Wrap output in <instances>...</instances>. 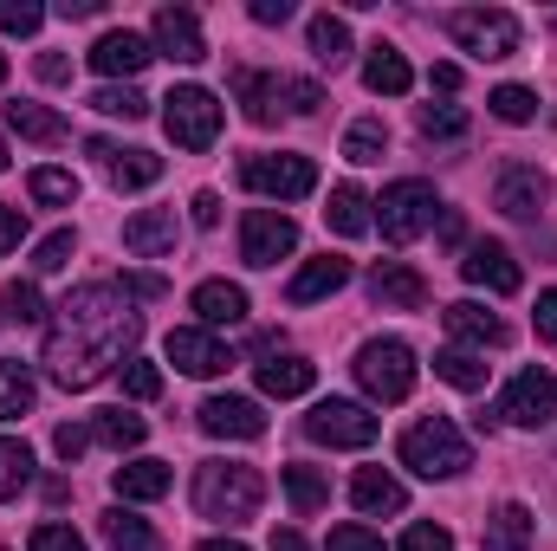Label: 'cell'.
<instances>
[{
  "label": "cell",
  "instance_id": "18",
  "mask_svg": "<svg viewBox=\"0 0 557 551\" xmlns=\"http://www.w3.org/2000/svg\"><path fill=\"white\" fill-rule=\"evenodd\" d=\"M350 500H357V513H370V519H383V513H403V506H409L403 480H396V474H383V467H357Z\"/></svg>",
  "mask_w": 557,
  "mask_h": 551
},
{
  "label": "cell",
  "instance_id": "58",
  "mask_svg": "<svg viewBox=\"0 0 557 551\" xmlns=\"http://www.w3.org/2000/svg\"><path fill=\"white\" fill-rule=\"evenodd\" d=\"M124 292H131V298H162L169 285H162L156 273H131V279H124Z\"/></svg>",
  "mask_w": 557,
  "mask_h": 551
},
{
  "label": "cell",
  "instance_id": "55",
  "mask_svg": "<svg viewBox=\"0 0 557 551\" xmlns=\"http://www.w3.org/2000/svg\"><path fill=\"white\" fill-rule=\"evenodd\" d=\"M33 72H39L46 85H65V78H72V59H65V52H39V65H33Z\"/></svg>",
  "mask_w": 557,
  "mask_h": 551
},
{
  "label": "cell",
  "instance_id": "34",
  "mask_svg": "<svg viewBox=\"0 0 557 551\" xmlns=\"http://www.w3.org/2000/svg\"><path fill=\"white\" fill-rule=\"evenodd\" d=\"M111 182L117 188H149L156 175H162V156H149V149H111Z\"/></svg>",
  "mask_w": 557,
  "mask_h": 551
},
{
  "label": "cell",
  "instance_id": "57",
  "mask_svg": "<svg viewBox=\"0 0 557 551\" xmlns=\"http://www.w3.org/2000/svg\"><path fill=\"white\" fill-rule=\"evenodd\" d=\"M253 20L260 26H285L292 20V0H253Z\"/></svg>",
  "mask_w": 557,
  "mask_h": 551
},
{
  "label": "cell",
  "instance_id": "47",
  "mask_svg": "<svg viewBox=\"0 0 557 551\" xmlns=\"http://www.w3.org/2000/svg\"><path fill=\"white\" fill-rule=\"evenodd\" d=\"M46 7L39 0H0V33H39Z\"/></svg>",
  "mask_w": 557,
  "mask_h": 551
},
{
  "label": "cell",
  "instance_id": "16",
  "mask_svg": "<svg viewBox=\"0 0 557 551\" xmlns=\"http://www.w3.org/2000/svg\"><path fill=\"white\" fill-rule=\"evenodd\" d=\"M370 298L383 305V311H421L428 305V279L416 267H403V260H383L376 273H370Z\"/></svg>",
  "mask_w": 557,
  "mask_h": 551
},
{
  "label": "cell",
  "instance_id": "11",
  "mask_svg": "<svg viewBox=\"0 0 557 551\" xmlns=\"http://www.w3.org/2000/svg\"><path fill=\"white\" fill-rule=\"evenodd\" d=\"M298 247V228L273 215V208H253L247 221H240V254H247V267H278L285 254Z\"/></svg>",
  "mask_w": 557,
  "mask_h": 551
},
{
  "label": "cell",
  "instance_id": "28",
  "mask_svg": "<svg viewBox=\"0 0 557 551\" xmlns=\"http://www.w3.org/2000/svg\"><path fill=\"white\" fill-rule=\"evenodd\" d=\"M363 85H370V91H383V98H403V91L416 85V72H409V59H403L396 46H376V59L363 65Z\"/></svg>",
  "mask_w": 557,
  "mask_h": 551
},
{
  "label": "cell",
  "instance_id": "14",
  "mask_svg": "<svg viewBox=\"0 0 557 551\" xmlns=\"http://www.w3.org/2000/svg\"><path fill=\"white\" fill-rule=\"evenodd\" d=\"M156 52H162V59H175V65H195V59H208L201 20H195L188 7H162V13H156Z\"/></svg>",
  "mask_w": 557,
  "mask_h": 551
},
{
  "label": "cell",
  "instance_id": "51",
  "mask_svg": "<svg viewBox=\"0 0 557 551\" xmlns=\"http://www.w3.org/2000/svg\"><path fill=\"white\" fill-rule=\"evenodd\" d=\"M285 98H292V111H298V118H311V111L324 105V91H318L311 78H292V85H285Z\"/></svg>",
  "mask_w": 557,
  "mask_h": 551
},
{
  "label": "cell",
  "instance_id": "52",
  "mask_svg": "<svg viewBox=\"0 0 557 551\" xmlns=\"http://www.w3.org/2000/svg\"><path fill=\"white\" fill-rule=\"evenodd\" d=\"M52 448H59V461H78V454L91 448V428H72V421H65V428L52 434Z\"/></svg>",
  "mask_w": 557,
  "mask_h": 551
},
{
  "label": "cell",
  "instance_id": "3",
  "mask_svg": "<svg viewBox=\"0 0 557 551\" xmlns=\"http://www.w3.org/2000/svg\"><path fill=\"white\" fill-rule=\"evenodd\" d=\"M403 467H416L421 480H454L460 467H473V448L447 415H428L403 434Z\"/></svg>",
  "mask_w": 557,
  "mask_h": 551
},
{
  "label": "cell",
  "instance_id": "29",
  "mask_svg": "<svg viewBox=\"0 0 557 551\" xmlns=\"http://www.w3.org/2000/svg\"><path fill=\"white\" fill-rule=\"evenodd\" d=\"M7 124H13L26 143H65V118H52L46 105H26V98L7 105Z\"/></svg>",
  "mask_w": 557,
  "mask_h": 551
},
{
  "label": "cell",
  "instance_id": "50",
  "mask_svg": "<svg viewBox=\"0 0 557 551\" xmlns=\"http://www.w3.org/2000/svg\"><path fill=\"white\" fill-rule=\"evenodd\" d=\"M331 551H383V539H376L370 526H337V532H331Z\"/></svg>",
  "mask_w": 557,
  "mask_h": 551
},
{
  "label": "cell",
  "instance_id": "26",
  "mask_svg": "<svg viewBox=\"0 0 557 551\" xmlns=\"http://www.w3.org/2000/svg\"><path fill=\"white\" fill-rule=\"evenodd\" d=\"M311 383H318V364H305V357H267V364H260V390L278 396V403H285V396H305Z\"/></svg>",
  "mask_w": 557,
  "mask_h": 551
},
{
  "label": "cell",
  "instance_id": "60",
  "mask_svg": "<svg viewBox=\"0 0 557 551\" xmlns=\"http://www.w3.org/2000/svg\"><path fill=\"white\" fill-rule=\"evenodd\" d=\"M273 551H311V546H305L298 532H273Z\"/></svg>",
  "mask_w": 557,
  "mask_h": 551
},
{
  "label": "cell",
  "instance_id": "25",
  "mask_svg": "<svg viewBox=\"0 0 557 551\" xmlns=\"http://www.w3.org/2000/svg\"><path fill=\"white\" fill-rule=\"evenodd\" d=\"M195 311H201V325H240L247 318V292L227 285V279H208V285H195Z\"/></svg>",
  "mask_w": 557,
  "mask_h": 551
},
{
  "label": "cell",
  "instance_id": "41",
  "mask_svg": "<svg viewBox=\"0 0 557 551\" xmlns=\"http://www.w3.org/2000/svg\"><path fill=\"white\" fill-rule=\"evenodd\" d=\"M91 111L137 124V118H149V98H143V91H131V85H104V91H91Z\"/></svg>",
  "mask_w": 557,
  "mask_h": 551
},
{
  "label": "cell",
  "instance_id": "62",
  "mask_svg": "<svg viewBox=\"0 0 557 551\" xmlns=\"http://www.w3.org/2000/svg\"><path fill=\"white\" fill-rule=\"evenodd\" d=\"M0 169H7V143H0Z\"/></svg>",
  "mask_w": 557,
  "mask_h": 551
},
{
  "label": "cell",
  "instance_id": "8",
  "mask_svg": "<svg viewBox=\"0 0 557 551\" xmlns=\"http://www.w3.org/2000/svg\"><path fill=\"white\" fill-rule=\"evenodd\" d=\"M240 182L253 195H273V201H305L318 188V169H311V156H247Z\"/></svg>",
  "mask_w": 557,
  "mask_h": 551
},
{
  "label": "cell",
  "instance_id": "63",
  "mask_svg": "<svg viewBox=\"0 0 557 551\" xmlns=\"http://www.w3.org/2000/svg\"><path fill=\"white\" fill-rule=\"evenodd\" d=\"M0 85H7V59H0Z\"/></svg>",
  "mask_w": 557,
  "mask_h": 551
},
{
  "label": "cell",
  "instance_id": "4",
  "mask_svg": "<svg viewBox=\"0 0 557 551\" xmlns=\"http://www.w3.org/2000/svg\"><path fill=\"white\" fill-rule=\"evenodd\" d=\"M350 370H357V383H363L376 403H403V396L416 390V351H409L403 338H370Z\"/></svg>",
  "mask_w": 557,
  "mask_h": 551
},
{
  "label": "cell",
  "instance_id": "10",
  "mask_svg": "<svg viewBox=\"0 0 557 551\" xmlns=\"http://www.w3.org/2000/svg\"><path fill=\"white\" fill-rule=\"evenodd\" d=\"M499 415L512 421V428H545L557 415V383H552V370H519L512 383H506V396H499Z\"/></svg>",
  "mask_w": 557,
  "mask_h": 551
},
{
  "label": "cell",
  "instance_id": "46",
  "mask_svg": "<svg viewBox=\"0 0 557 551\" xmlns=\"http://www.w3.org/2000/svg\"><path fill=\"white\" fill-rule=\"evenodd\" d=\"M124 396L156 403V396H162V370H156V364H143V357H131V364H124Z\"/></svg>",
  "mask_w": 557,
  "mask_h": 551
},
{
  "label": "cell",
  "instance_id": "44",
  "mask_svg": "<svg viewBox=\"0 0 557 551\" xmlns=\"http://www.w3.org/2000/svg\"><path fill=\"white\" fill-rule=\"evenodd\" d=\"M486 105H493V118H506V124H525V118L539 111V98H532L525 85H499V91H493Z\"/></svg>",
  "mask_w": 557,
  "mask_h": 551
},
{
  "label": "cell",
  "instance_id": "40",
  "mask_svg": "<svg viewBox=\"0 0 557 551\" xmlns=\"http://www.w3.org/2000/svg\"><path fill=\"white\" fill-rule=\"evenodd\" d=\"M383 149H389V131H383L376 118H357V124L344 131V156H350V162H383Z\"/></svg>",
  "mask_w": 557,
  "mask_h": 551
},
{
  "label": "cell",
  "instance_id": "12",
  "mask_svg": "<svg viewBox=\"0 0 557 551\" xmlns=\"http://www.w3.org/2000/svg\"><path fill=\"white\" fill-rule=\"evenodd\" d=\"M201 428L214 441H260L267 434V415H260V403H247V396H208L201 403Z\"/></svg>",
  "mask_w": 557,
  "mask_h": 551
},
{
  "label": "cell",
  "instance_id": "30",
  "mask_svg": "<svg viewBox=\"0 0 557 551\" xmlns=\"http://www.w3.org/2000/svg\"><path fill=\"white\" fill-rule=\"evenodd\" d=\"M33 370L26 364H13V357H0V421H20V415L33 409Z\"/></svg>",
  "mask_w": 557,
  "mask_h": 551
},
{
  "label": "cell",
  "instance_id": "45",
  "mask_svg": "<svg viewBox=\"0 0 557 551\" xmlns=\"http://www.w3.org/2000/svg\"><path fill=\"white\" fill-rule=\"evenodd\" d=\"M72 247H78L72 228H59V234H46V241L33 247V267H39V273H59V267H72Z\"/></svg>",
  "mask_w": 557,
  "mask_h": 551
},
{
  "label": "cell",
  "instance_id": "33",
  "mask_svg": "<svg viewBox=\"0 0 557 551\" xmlns=\"http://www.w3.org/2000/svg\"><path fill=\"white\" fill-rule=\"evenodd\" d=\"M234 91H240V105H247V118L253 124H273V105H278V78H267V72H234Z\"/></svg>",
  "mask_w": 557,
  "mask_h": 551
},
{
  "label": "cell",
  "instance_id": "56",
  "mask_svg": "<svg viewBox=\"0 0 557 551\" xmlns=\"http://www.w3.org/2000/svg\"><path fill=\"white\" fill-rule=\"evenodd\" d=\"M188 208H195V228H214V221H221V195H214V188H201Z\"/></svg>",
  "mask_w": 557,
  "mask_h": 551
},
{
  "label": "cell",
  "instance_id": "13",
  "mask_svg": "<svg viewBox=\"0 0 557 551\" xmlns=\"http://www.w3.org/2000/svg\"><path fill=\"white\" fill-rule=\"evenodd\" d=\"M169 364H175V370H188V377H221V370L234 364V351H227L221 338H208V331L182 325V331H169Z\"/></svg>",
  "mask_w": 557,
  "mask_h": 551
},
{
  "label": "cell",
  "instance_id": "42",
  "mask_svg": "<svg viewBox=\"0 0 557 551\" xmlns=\"http://www.w3.org/2000/svg\"><path fill=\"white\" fill-rule=\"evenodd\" d=\"M0 305H7V318H13V325H39V318H46V305H39V285H33V279H13V285L0 292Z\"/></svg>",
  "mask_w": 557,
  "mask_h": 551
},
{
  "label": "cell",
  "instance_id": "20",
  "mask_svg": "<svg viewBox=\"0 0 557 551\" xmlns=\"http://www.w3.org/2000/svg\"><path fill=\"white\" fill-rule=\"evenodd\" d=\"M447 331L460 338V344H506L512 331H506V318H493L486 305H473V298H460V305H447Z\"/></svg>",
  "mask_w": 557,
  "mask_h": 551
},
{
  "label": "cell",
  "instance_id": "35",
  "mask_svg": "<svg viewBox=\"0 0 557 551\" xmlns=\"http://www.w3.org/2000/svg\"><path fill=\"white\" fill-rule=\"evenodd\" d=\"M434 377H441V383H454V390H467V396H473V390H486V364H480L473 351H441V357H434Z\"/></svg>",
  "mask_w": 557,
  "mask_h": 551
},
{
  "label": "cell",
  "instance_id": "49",
  "mask_svg": "<svg viewBox=\"0 0 557 551\" xmlns=\"http://www.w3.org/2000/svg\"><path fill=\"white\" fill-rule=\"evenodd\" d=\"M403 551H454V539H447V526H409Z\"/></svg>",
  "mask_w": 557,
  "mask_h": 551
},
{
  "label": "cell",
  "instance_id": "1",
  "mask_svg": "<svg viewBox=\"0 0 557 551\" xmlns=\"http://www.w3.org/2000/svg\"><path fill=\"white\" fill-rule=\"evenodd\" d=\"M143 318L124 305L117 285H78L59 305V325L46 331V370L65 390H91L111 364H124V351L137 344Z\"/></svg>",
  "mask_w": 557,
  "mask_h": 551
},
{
  "label": "cell",
  "instance_id": "32",
  "mask_svg": "<svg viewBox=\"0 0 557 551\" xmlns=\"http://www.w3.org/2000/svg\"><path fill=\"white\" fill-rule=\"evenodd\" d=\"M104 546L111 551H162V539L143 526L137 513H124V506H111L104 513Z\"/></svg>",
  "mask_w": 557,
  "mask_h": 551
},
{
  "label": "cell",
  "instance_id": "21",
  "mask_svg": "<svg viewBox=\"0 0 557 551\" xmlns=\"http://www.w3.org/2000/svg\"><path fill=\"white\" fill-rule=\"evenodd\" d=\"M124 247L143 254V260L169 254V247H175V215H169V208H143V215H131V221H124Z\"/></svg>",
  "mask_w": 557,
  "mask_h": 551
},
{
  "label": "cell",
  "instance_id": "31",
  "mask_svg": "<svg viewBox=\"0 0 557 551\" xmlns=\"http://www.w3.org/2000/svg\"><path fill=\"white\" fill-rule=\"evenodd\" d=\"M285 493H292V513H298V519H311V513L331 500V480H324L318 467H305V461H298V467H285Z\"/></svg>",
  "mask_w": 557,
  "mask_h": 551
},
{
  "label": "cell",
  "instance_id": "2",
  "mask_svg": "<svg viewBox=\"0 0 557 551\" xmlns=\"http://www.w3.org/2000/svg\"><path fill=\"white\" fill-rule=\"evenodd\" d=\"M260 500H267L260 467H240V461H208V467L195 474V506H201V519L240 526V519H253V513H260Z\"/></svg>",
  "mask_w": 557,
  "mask_h": 551
},
{
  "label": "cell",
  "instance_id": "17",
  "mask_svg": "<svg viewBox=\"0 0 557 551\" xmlns=\"http://www.w3.org/2000/svg\"><path fill=\"white\" fill-rule=\"evenodd\" d=\"M149 59H156V52H149V39L131 33V26H124V33H104V39L91 46V65H98L104 78H131V72L149 65Z\"/></svg>",
  "mask_w": 557,
  "mask_h": 551
},
{
  "label": "cell",
  "instance_id": "54",
  "mask_svg": "<svg viewBox=\"0 0 557 551\" xmlns=\"http://www.w3.org/2000/svg\"><path fill=\"white\" fill-rule=\"evenodd\" d=\"M532 318H539V338L557 344V285H552V292H539V311H532Z\"/></svg>",
  "mask_w": 557,
  "mask_h": 551
},
{
  "label": "cell",
  "instance_id": "59",
  "mask_svg": "<svg viewBox=\"0 0 557 551\" xmlns=\"http://www.w3.org/2000/svg\"><path fill=\"white\" fill-rule=\"evenodd\" d=\"M428 85H434V91H460V65H434Z\"/></svg>",
  "mask_w": 557,
  "mask_h": 551
},
{
  "label": "cell",
  "instance_id": "5",
  "mask_svg": "<svg viewBox=\"0 0 557 551\" xmlns=\"http://www.w3.org/2000/svg\"><path fill=\"white\" fill-rule=\"evenodd\" d=\"M370 208H376L383 241L409 247L416 234H428V228H434V208H441V201H434V188H428V182H416V175H409V182H389V188H383V201H370Z\"/></svg>",
  "mask_w": 557,
  "mask_h": 551
},
{
  "label": "cell",
  "instance_id": "23",
  "mask_svg": "<svg viewBox=\"0 0 557 551\" xmlns=\"http://www.w3.org/2000/svg\"><path fill=\"white\" fill-rule=\"evenodd\" d=\"M111 487H117V500H162L175 487V474H169V461H124L111 474Z\"/></svg>",
  "mask_w": 557,
  "mask_h": 551
},
{
  "label": "cell",
  "instance_id": "53",
  "mask_svg": "<svg viewBox=\"0 0 557 551\" xmlns=\"http://www.w3.org/2000/svg\"><path fill=\"white\" fill-rule=\"evenodd\" d=\"M20 234H26V215L0 201V254H13V247H20Z\"/></svg>",
  "mask_w": 557,
  "mask_h": 551
},
{
  "label": "cell",
  "instance_id": "7",
  "mask_svg": "<svg viewBox=\"0 0 557 551\" xmlns=\"http://www.w3.org/2000/svg\"><path fill=\"white\" fill-rule=\"evenodd\" d=\"M162 124H169V137L182 143V149H208V143L221 137V105L201 85H175L162 98Z\"/></svg>",
  "mask_w": 557,
  "mask_h": 551
},
{
  "label": "cell",
  "instance_id": "48",
  "mask_svg": "<svg viewBox=\"0 0 557 551\" xmlns=\"http://www.w3.org/2000/svg\"><path fill=\"white\" fill-rule=\"evenodd\" d=\"M26 551H85V539H78L72 526H39V532H33V546H26Z\"/></svg>",
  "mask_w": 557,
  "mask_h": 551
},
{
  "label": "cell",
  "instance_id": "37",
  "mask_svg": "<svg viewBox=\"0 0 557 551\" xmlns=\"http://www.w3.org/2000/svg\"><path fill=\"white\" fill-rule=\"evenodd\" d=\"M85 428H91V441H104V448H137L143 441V415H131V409H104V415H91Z\"/></svg>",
  "mask_w": 557,
  "mask_h": 551
},
{
  "label": "cell",
  "instance_id": "6",
  "mask_svg": "<svg viewBox=\"0 0 557 551\" xmlns=\"http://www.w3.org/2000/svg\"><path fill=\"white\" fill-rule=\"evenodd\" d=\"M447 33H454L460 52H473V59H512V52H519V20H512L506 7H467V13L447 20Z\"/></svg>",
  "mask_w": 557,
  "mask_h": 551
},
{
  "label": "cell",
  "instance_id": "61",
  "mask_svg": "<svg viewBox=\"0 0 557 551\" xmlns=\"http://www.w3.org/2000/svg\"><path fill=\"white\" fill-rule=\"evenodd\" d=\"M195 551H247L240 539H208V546H195Z\"/></svg>",
  "mask_w": 557,
  "mask_h": 551
},
{
  "label": "cell",
  "instance_id": "19",
  "mask_svg": "<svg viewBox=\"0 0 557 551\" xmlns=\"http://www.w3.org/2000/svg\"><path fill=\"white\" fill-rule=\"evenodd\" d=\"M545 195H552V182H545L539 169H506L499 188H493V201H499L506 215H519V221H532V215L545 208Z\"/></svg>",
  "mask_w": 557,
  "mask_h": 551
},
{
  "label": "cell",
  "instance_id": "22",
  "mask_svg": "<svg viewBox=\"0 0 557 551\" xmlns=\"http://www.w3.org/2000/svg\"><path fill=\"white\" fill-rule=\"evenodd\" d=\"M344 279H350V260L324 254V260H311V267H298V273H292L285 298H292V305H311V298H331V292H337Z\"/></svg>",
  "mask_w": 557,
  "mask_h": 551
},
{
  "label": "cell",
  "instance_id": "36",
  "mask_svg": "<svg viewBox=\"0 0 557 551\" xmlns=\"http://www.w3.org/2000/svg\"><path fill=\"white\" fill-rule=\"evenodd\" d=\"M33 487V448L26 441H0V500H20Z\"/></svg>",
  "mask_w": 557,
  "mask_h": 551
},
{
  "label": "cell",
  "instance_id": "15",
  "mask_svg": "<svg viewBox=\"0 0 557 551\" xmlns=\"http://www.w3.org/2000/svg\"><path fill=\"white\" fill-rule=\"evenodd\" d=\"M460 273L473 279V285H486V292H499V298L525 285L519 260H512V254H506L499 241H473V247H467V260H460Z\"/></svg>",
  "mask_w": 557,
  "mask_h": 551
},
{
  "label": "cell",
  "instance_id": "38",
  "mask_svg": "<svg viewBox=\"0 0 557 551\" xmlns=\"http://www.w3.org/2000/svg\"><path fill=\"white\" fill-rule=\"evenodd\" d=\"M311 52H318V65H344V52H350V26H344L337 13H318V20H311Z\"/></svg>",
  "mask_w": 557,
  "mask_h": 551
},
{
  "label": "cell",
  "instance_id": "24",
  "mask_svg": "<svg viewBox=\"0 0 557 551\" xmlns=\"http://www.w3.org/2000/svg\"><path fill=\"white\" fill-rule=\"evenodd\" d=\"M324 221H331L344 241L370 234V195H363L357 182H337V188H331V208H324Z\"/></svg>",
  "mask_w": 557,
  "mask_h": 551
},
{
  "label": "cell",
  "instance_id": "43",
  "mask_svg": "<svg viewBox=\"0 0 557 551\" xmlns=\"http://www.w3.org/2000/svg\"><path fill=\"white\" fill-rule=\"evenodd\" d=\"M421 137H441V143L467 137V111H460V105H428V111H421Z\"/></svg>",
  "mask_w": 557,
  "mask_h": 551
},
{
  "label": "cell",
  "instance_id": "39",
  "mask_svg": "<svg viewBox=\"0 0 557 551\" xmlns=\"http://www.w3.org/2000/svg\"><path fill=\"white\" fill-rule=\"evenodd\" d=\"M26 188H33L39 208H72L78 201V175H65V169H33Z\"/></svg>",
  "mask_w": 557,
  "mask_h": 551
},
{
  "label": "cell",
  "instance_id": "27",
  "mask_svg": "<svg viewBox=\"0 0 557 551\" xmlns=\"http://www.w3.org/2000/svg\"><path fill=\"white\" fill-rule=\"evenodd\" d=\"M480 546L486 551H532V513H525V506H499V513L486 519Z\"/></svg>",
  "mask_w": 557,
  "mask_h": 551
},
{
  "label": "cell",
  "instance_id": "9",
  "mask_svg": "<svg viewBox=\"0 0 557 551\" xmlns=\"http://www.w3.org/2000/svg\"><path fill=\"white\" fill-rule=\"evenodd\" d=\"M305 434L324 441V448H370L376 441V415L363 409V403L331 396V403H318V409L305 415Z\"/></svg>",
  "mask_w": 557,
  "mask_h": 551
}]
</instances>
